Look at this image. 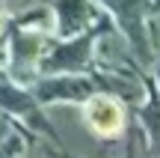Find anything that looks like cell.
<instances>
[{"instance_id":"7","label":"cell","mask_w":160,"mask_h":158,"mask_svg":"<svg viewBox=\"0 0 160 158\" xmlns=\"http://www.w3.org/2000/svg\"><path fill=\"white\" fill-rule=\"evenodd\" d=\"M98 48H101L98 54H101V60H104V63H122V60H125V45H122V42L116 39L113 33H107V36H104Z\"/></svg>"},{"instance_id":"10","label":"cell","mask_w":160,"mask_h":158,"mask_svg":"<svg viewBox=\"0 0 160 158\" xmlns=\"http://www.w3.org/2000/svg\"><path fill=\"white\" fill-rule=\"evenodd\" d=\"M0 158H9V152H3V155H0Z\"/></svg>"},{"instance_id":"11","label":"cell","mask_w":160,"mask_h":158,"mask_svg":"<svg viewBox=\"0 0 160 158\" xmlns=\"http://www.w3.org/2000/svg\"><path fill=\"white\" fill-rule=\"evenodd\" d=\"M157 3H160V0H157Z\"/></svg>"},{"instance_id":"2","label":"cell","mask_w":160,"mask_h":158,"mask_svg":"<svg viewBox=\"0 0 160 158\" xmlns=\"http://www.w3.org/2000/svg\"><path fill=\"white\" fill-rule=\"evenodd\" d=\"M89 48H92L89 36L74 39V42H68V45L57 48L42 66H45L48 72H77L80 66H86V60H89Z\"/></svg>"},{"instance_id":"8","label":"cell","mask_w":160,"mask_h":158,"mask_svg":"<svg viewBox=\"0 0 160 158\" xmlns=\"http://www.w3.org/2000/svg\"><path fill=\"white\" fill-rule=\"evenodd\" d=\"M27 6H33V0H0V9H9V12L27 9Z\"/></svg>"},{"instance_id":"6","label":"cell","mask_w":160,"mask_h":158,"mask_svg":"<svg viewBox=\"0 0 160 158\" xmlns=\"http://www.w3.org/2000/svg\"><path fill=\"white\" fill-rule=\"evenodd\" d=\"M0 105L9 107V111H18V113H30V111H33V99L24 95L21 90L9 87L6 81H0Z\"/></svg>"},{"instance_id":"4","label":"cell","mask_w":160,"mask_h":158,"mask_svg":"<svg viewBox=\"0 0 160 158\" xmlns=\"http://www.w3.org/2000/svg\"><path fill=\"white\" fill-rule=\"evenodd\" d=\"M92 18V6L86 0H57V21H59V33L71 36L77 30L86 27V21Z\"/></svg>"},{"instance_id":"1","label":"cell","mask_w":160,"mask_h":158,"mask_svg":"<svg viewBox=\"0 0 160 158\" xmlns=\"http://www.w3.org/2000/svg\"><path fill=\"white\" fill-rule=\"evenodd\" d=\"M86 123L98 131V134H116V131L125 125V113L107 95H98L86 105Z\"/></svg>"},{"instance_id":"5","label":"cell","mask_w":160,"mask_h":158,"mask_svg":"<svg viewBox=\"0 0 160 158\" xmlns=\"http://www.w3.org/2000/svg\"><path fill=\"white\" fill-rule=\"evenodd\" d=\"M12 48H15V66H18V69H27V66L39 57L42 39H39V36H33V33H15Z\"/></svg>"},{"instance_id":"3","label":"cell","mask_w":160,"mask_h":158,"mask_svg":"<svg viewBox=\"0 0 160 158\" xmlns=\"http://www.w3.org/2000/svg\"><path fill=\"white\" fill-rule=\"evenodd\" d=\"M92 93V84L86 78H53V81H45L39 87V99L42 101H53V99H86Z\"/></svg>"},{"instance_id":"9","label":"cell","mask_w":160,"mask_h":158,"mask_svg":"<svg viewBox=\"0 0 160 158\" xmlns=\"http://www.w3.org/2000/svg\"><path fill=\"white\" fill-rule=\"evenodd\" d=\"M148 128H151V134H154V140L160 143V113H151L148 117Z\"/></svg>"}]
</instances>
